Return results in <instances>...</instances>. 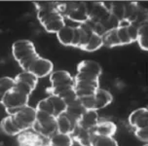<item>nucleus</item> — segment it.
<instances>
[{
    "mask_svg": "<svg viewBox=\"0 0 148 146\" xmlns=\"http://www.w3.org/2000/svg\"><path fill=\"white\" fill-rule=\"evenodd\" d=\"M14 89L16 91L22 93V94L25 95H31V93L33 92L32 88L29 87L28 85H26L25 83H23V82H16V85H15V88Z\"/></svg>",
    "mask_w": 148,
    "mask_h": 146,
    "instance_id": "31",
    "label": "nucleus"
},
{
    "mask_svg": "<svg viewBox=\"0 0 148 146\" xmlns=\"http://www.w3.org/2000/svg\"><path fill=\"white\" fill-rule=\"evenodd\" d=\"M134 135L140 141H148V130H134Z\"/></svg>",
    "mask_w": 148,
    "mask_h": 146,
    "instance_id": "33",
    "label": "nucleus"
},
{
    "mask_svg": "<svg viewBox=\"0 0 148 146\" xmlns=\"http://www.w3.org/2000/svg\"><path fill=\"white\" fill-rule=\"evenodd\" d=\"M94 135L92 131L82 129L79 126H76L73 132L71 134L72 138L75 139L81 146H92Z\"/></svg>",
    "mask_w": 148,
    "mask_h": 146,
    "instance_id": "13",
    "label": "nucleus"
},
{
    "mask_svg": "<svg viewBox=\"0 0 148 146\" xmlns=\"http://www.w3.org/2000/svg\"><path fill=\"white\" fill-rule=\"evenodd\" d=\"M32 129L37 134L50 139L58 132L57 117L47 112L36 110V123Z\"/></svg>",
    "mask_w": 148,
    "mask_h": 146,
    "instance_id": "2",
    "label": "nucleus"
},
{
    "mask_svg": "<svg viewBox=\"0 0 148 146\" xmlns=\"http://www.w3.org/2000/svg\"><path fill=\"white\" fill-rule=\"evenodd\" d=\"M85 111H86L85 107L82 105L80 99H78L75 102L70 103V104L67 105V109L64 114L70 119V121L72 123L77 125L79 120L81 119V117L85 113Z\"/></svg>",
    "mask_w": 148,
    "mask_h": 146,
    "instance_id": "14",
    "label": "nucleus"
},
{
    "mask_svg": "<svg viewBox=\"0 0 148 146\" xmlns=\"http://www.w3.org/2000/svg\"><path fill=\"white\" fill-rule=\"evenodd\" d=\"M46 146H51V145H50V144H47Z\"/></svg>",
    "mask_w": 148,
    "mask_h": 146,
    "instance_id": "36",
    "label": "nucleus"
},
{
    "mask_svg": "<svg viewBox=\"0 0 148 146\" xmlns=\"http://www.w3.org/2000/svg\"><path fill=\"white\" fill-rule=\"evenodd\" d=\"M58 40L63 46H72L74 38V27L65 25L62 30L57 33Z\"/></svg>",
    "mask_w": 148,
    "mask_h": 146,
    "instance_id": "18",
    "label": "nucleus"
},
{
    "mask_svg": "<svg viewBox=\"0 0 148 146\" xmlns=\"http://www.w3.org/2000/svg\"><path fill=\"white\" fill-rule=\"evenodd\" d=\"M102 46H103L102 37L100 36L99 34L94 32L92 34L90 40L88 41V43L82 48V50L85 52H95V51H97L99 49H100Z\"/></svg>",
    "mask_w": 148,
    "mask_h": 146,
    "instance_id": "24",
    "label": "nucleus"
},
{
    "mask_svg": "<svg viewBox=\"0 0 148 146\" xmlns=\"http://www.w3.org/2000/svg\"><path fill=\"white\" fill-rule=\"evenodd\" d=\"M111 14L116 17L119 21L125 18V2H113Z\"/></svg>",
    "mask_w": 148,
    "mask_h": 146,
    "instance_id": "28",
    "label": "nucleus"
},
{
    "mask_svg": "<svg viewBox=\"0 0 148 146\" xmlns=\"http://www.w3.org/2000/svg\"><path fill=\"white\" fill-rule=\"evenodd\" d=\"M0 129H1V131L3 132L5 134L12 135V136L18 135L22 132L15 126L14 122H13L12 116L5 117L3 120L1 121V123H0Z\"/></svg>",
    "mask_w": 148,
    "mask_h": 146,
    "instance_id": "19",
    "label": "nucleus"
},
{
    "mask_svg": "<svg viewBox=\"0 0 148 146\" xmlns=\"http://www.w3.org/2000/svg\"><path fill=\"white\" fill-rule=\"evenodd\" d=\"M16 81L11 77H2L0 78V103H2L4 97L15 88Z\"/></svg>",
    "mask_w": 148,
    "mask_h": 146,
    "instance_id": "25",
    "label": "nucleus"
},
{
    "mask_svg": "<svg viewBox=\"0 0 148 146\" xmlns=\"http://www.w3.org/2000/svg\"><path fill=\"white\" fill-rule=\"evenodd\" d=\"M50 82H51L53 87L63 86V85L74 86V78L71 76L69 72L65 70L53 71L50 75Z\"/></svg>",
    "mask_w": 148,
    "mask_h": 146,
    "instance_id": "11",
    "label": "nucleus"
},
{
    "mask_svg": "<svg viewBox=\"0 0 148 146\" xmlns=\"http://www.w3.org/2000/svg\"><path fill=\"white\" fill-rule=\"evenodd\" d=\"M35 109L37 111H43V112H47V113L52 114V115L55 116L54 106H53L51 100L49 99V97L40 100V101L37 103Z\"/></svg>",
    "mask_w": 148,
    "mask_h": 146,
    "instance_id": "29",
    "label": "nucleus"
},
{
    "mask_svg": "<svg viewBox=\"0 0 148 146\" xmlns=\"http://www.w3.org/2000/svg\"><path fill=\"white\" fill-rule=\"evenodd\" d=\"M80 45H81V30L78 25L74 27V38L72 42V47L80 48Z\"/></svg>",
    "mask_w": 148,
    "mask_h": 146,
    "instance_id": "32",
    "label": "nucleus"
},
{
    "mask_svg": "<svg viewBox=\"0 0 148 146\" xmlns=\"http://www.w3.org/2000/svg\"><path fill=\"white\" fill-rule=\"evenodd\" d=\"M63 17L80 25L89 22V11L86 2H64Z\"/></svg>",
    "mask_w": 148,
    "mask_h": 146,
    "instance_id": "3",
    "label": "nucleus"
},
{
    "mask_svg": "<svg viewBox=\"0 0 148 146\" xmlns=\"http://www.w3.org/2000/svg\"><path fill=\"white\" fill-rule=\"evenodd\" d=\"M49 140L36 132H23L18 135V146H46Z\"/></svg>",
    "mask_w": 148,
    "mask_h": 146,
    "instance_id": "6",
    "label": "nucleus"
},
{
    "mask_svg": "<svg viewBox=\"0 0 148 146\" xmlns=\"http://www.w3.org/2000/svg\"><path fill=\"white\" fill-rule=\"evenodd\" d=\"M129 30V34L131 36V39L133 41V43L134 41H136L137 39V30H138V26H136L134 25H131L128 27Z\"/></svg>",
    "mask_w": 148,
    "mask_h": 146,
    "instance_id": "34",
    "label": "nucleus"
},
{
    "mask_svg": "<svg viewBox=\"0 0 148 146\" xmlns=\"http://www.w3.org/2000/svg\"><path fill=\"white\" fill-rule=\"evenodd\" d=\"M143 146H148V144H144Z\"/></svg>",
    "mask_w": 148,
    "mask_h": 146,
    "instance_id": "35",
    "label": "nucleus"
},
{
    "mask_svg": "<svg viewBox=\"0 0 148 146\" xmlns=\"http://www.w3.org/2000/svg\"><path fill=\"white\" fill-rule=\"evenodd\" d=\"M15 126L21 132H25L32 129L36 123V109L29 105H26L18 112L17 115L12 116Z\"/></svg>",
    "mask_w": 148,
    "mask_h": 146,
    "instance_id": "4",
    "label": "nucleus"
},
{
    "mask_svg": "<svg viewBox=\"0 0 148 146\" xmlns=\"http://www.w3.org/2000/svg\"><path fill=\"white\" fill-rule=\"evenodd\" d=\"M117 126L111 121H101L99 122L97 127L92 130L95 135L99 136H110L113 137V135L116 134Z\"/></svg>",
    "mask_w": 148,
    "mask_h": 146,
    "instance_id": "16",
    "label": "nucleus"
},
{
    "mask_svg": "<svg viewBox=\"0 0 148 146\" xmlns=\"http://www.w3.org/2000/svg\"><path fill=\"white\" fill-rule=\"evenodd\" d=\"M28 99H29L28 95H25L13 89L11 92H9L4 97L1 104L4 106L5 109L15 107H25V106L28 105Z\"/></svg>",
    "mask_w": 148,
    "mask_h": 146,
    "instance_id": "7",
    "label": "nucleus"
},
{
    "mask_svg": "<svg viewBox=\"0 0 148 146\" xmlns=\"http://www.w3.org/2000/svg\"><path fill=\"white\" fill-rule=\"evenodd\" d=\"M77 73H84L89 74L92 76L99 77L101 75L102 69L101 66L99 65V62H95V60H82L77 64Z\"/></svg>",
    "mask_w": 148,
    "mask_h": 146,
    "instance_id": "10",
    "label": "nucleus"
},
{
    "mask_svg": "<svg viewBox=\"0 0 148 146\" xmlns=\"http://www.w3.org/2000/svg\"><path fill=\"white\" fill-rule=\"evenodd\" d=\"M14 79L16 82H23V83L28 85L29 87L32 88L33 91L35 90L37 83H38V78L29 71H23L22 73L18 74Z\"/></svg>",
    "mask_w": 148,
    "mask_h": 146,
    "instance_id": "22",
    "label": "nucleus"
},
{
    "mask_svg": "<svg viewBox=\"0 0 148 146\" xmlns=\"http://www.w3.org/2000/svg\"><path fill=\"white\" fill-rule=\"evenodd\" d=\"M53 68H54V64L51 60L39 57L32 62L28 71L34 74L39 79L51 75V73L53 72Z\"/></svg>",
    "mask_w": 148,
    "mask_h": 146,
    "instance_id": "8",
    "label": "nucleus"
},
{
    "mask_svg": "<svg viewBox=\"0 0 148 146\" xmlns=\"http://www.w3.org/2000/svg\"><path fill=\"white\" fill-rule=\"evenodd\" d=\"M49 99L51 100L53 106H54L55 116L58 117L62 114H64L67 109V104L63 100L62 97H58V95H49Z\"/></svg>",
    "mask_w": 148,
    "mask_h": 146,
    "instance_id": "26",
    "label": "nucleus"
},
{
    "mask_svg": "<svg viewBox=\"0 0 148 146\" xmlns=\"http://www.w3.org/2000/svg\"><path fill=\"white\" fill-rule=\"evenodd\" d=\"M64 20L65 18L63 17L62 13L60 11H55L43 16L38 21L43 25V27L47 32L57 34L65 26Z\"/></svg>",
    "mask_w": 148,
    "mask_h": 146,
    "instance_id": "5",
    "label": "nucleus"
},
{
    "mask_svg": "<svg viewBox=\"0 0 148 146\" xmlns=\"http://www.w3.org/2000/svg\"><path fill=\"white\" fill-rule=\"evenodd\" d=\"M12 53L23 71H28L32 62L40 57L37 54L34 44L25 39L16 41L12 46Z\"/></svg>",
    "mask_w": 148,
    "mask_h": 146,
    "instance_id": "1",
    "label": "nucleus"
},
{
    "mask_svg": "<svg viewBox=\"0 0 148 146\" xmlns=\"http://www.w3.org/2000/svg\"><path fill=\"white\" fill-rule=\"evenodd\" d=\"M129 26L130 25H124V26H119L117 28L118 36L122 45H129V44L133 43V41H132V39H131V36H130V34H129V30H128Z\"/></svg>",
    "mask_w": 148,
    "mask_h": 146,
    "instance_id": "30",
    "label": "nucleus"
},
{
    "mask_svg": "<svg viewBox=\"0 0 148 146\" xmlns=\"http://www.w3.org/2000/svg\"><path fill=\"white\" fill-rule=\"evenodd\" d=\"M51 146H73V138L70 134L57 132L49 140Z\"/></svg>",
    "mask_w": 148,
    "mask_h": 146,
    "instance_id": "20",
    "label": "nucleus"
},
{
    "mask_svg": "<svg viewBox=\"0 0 148 146\" xmlns=\"http://www.w3.org/2000/svg\"><path fill=\"white\" fill-rule=\"evenodd\" d=\"M101 37H102V42H103V46L105 47L113 48V47H117V46H122L121 41L118 36L117 28L107 31V32H105Z\"/></svg>",
    "mask_w": 148,
    "mask_h": 146,
    "instance_id": "21",
    "label": "nucleus"
},
{
    "mask_svg": "<svg viewBox=\"0 0 148 146\" xmlns=\"http://www.w3.org/2000/svg\"><path fill=\"white\" fill-rule=\"evenodd\" d=\"M99 114L97 110H86L81 119L79 120L77 126L82 129L92 131L99 124Z\"/></svg>",
    "mask_w": 148,
    "mask_h": 146,
    "instance_id": "12",
    "label": "nucleus"
},
{
    "mask_svg": "<svg viewBox=\"0 0 148 146\" xmlns=\"http://www.w3.org/2000/svg\"><path fill=\"white\" fill-rule=\"evenodd\" d=\"M95 97V110H99L106 107L113 101V97L109 92L103 89H97L94 95Z\"/></svg>",
    "mask_w": 148,
    "mask_h": 146,
    "instance_id": "15",
    "label": "nucleus"
},
{
    "mask_svg": "<svg viewBox=\"0 0 148 146\" xmlns=\"http://www.w3.org/2000/svg\"><path fill=\"white\" fill-rule=\"evenodd\" d=\"M129 123L134 130H148V108L134 110L129 116Z\"/></svg>",
    "mask_w": 148,
    "mask_h": 146,
    "instance_id": "9",
    "label": "nucleus"
},
{
    "mask_svg": "<svg viewBox=\"0 0 148 146\" xmlns=\"http://www.w3.org/2000/svg\"><path fill=\"white\" fill-rule=\"evenodd\" d=\"M138 46L143 51H148V25L147 23L140 25L137 30V39Z\"/></svg>",
    "mask_w": 148,
    "mask_h": 146,
    "instance_id": "23",
    "label": "nucleus"
},
{
    "mask_svg": "<svg viewBox=\"0 0 148 146\" xmlns=\"http://www.w3.org/2000/svg\"><path fill=\"white\" fill-rule=\"evenodd\" d=\"M92 146H119V145L117 141L113 137L94 135Z\"/></svg>",
    "mask_w": 148,
    "mask_h": 146,
    "instance_id": "27",
    "label": "nucleus"
},
{
    "mask_svg": "<svg viewBox=\"0 0 148 146\" xmlns=\"http://www.w3.org/2000/svg\"><path fill=\"white\" fill-rule=\"evenodd\" d=\"M57 126H58V132L64 134H70L73 132L74 129L76 128L77 125L70 121V119L65 115V114H62V115L57 117Z\"/></svg>",
    "mask_w": 148,
    "mask_h": 146,
    "instance_id": "17",
    "label": "nucleus"
}]
</instances>
